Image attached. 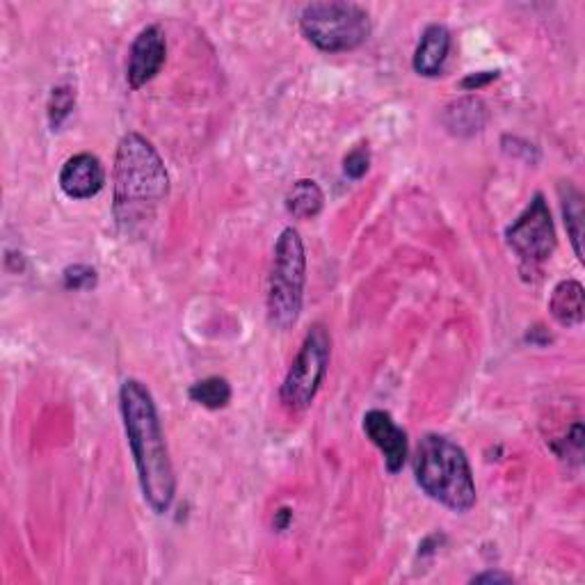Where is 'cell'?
<instances>
[{"mask_svg": "<svg viewBox=\"0 0 585 585\" xmlns=\"http://www.w3.org/2000/svg\"><path fill=\"white\" fill-rule=\"evenodd\" d=\"M119 409L143 497L156 514H165L177 497V476L169 460L158 409L147 385L133 380V377L126 380L119 389Z\"/></svg>", "mask_w": 585, "mask_h": 585, "instance_id": "6da1fadb", "label": "cell"}, {"mask_svg": "<svg viewBox=\"0 0 585 585\" xmlns=\"http://www.w3.org/2000/svg\"><path fill=\"white\" fill-rule=\"evenodd\" d=\"M499 79V72H480V74H469L464 81H462V90L467 92H478L480 87L490 85L492 81Z\"/></svg>", "mask_w": 585, "mask_h": 585, "instance_id": "ffe728a7", "label": "cell"}, {"mask_svg": "<svg viewBox=\"0 0 585 585\" xmlns=\"http://www.w3.org/2000/svg\"><path fill=\"white\" fill-rule=\"evenodd\" d=\"M417 485L437 503L453 512L476 505V480L462 446L443 435H426L415 453Z\"/></svg>", "mask_w": 585, "mask_h": 585, "instance_id": "3957f363", "label": "cell"}, {"mask_svg": "<svg viewBox=\"0 0 585 585\" xmlns=\"http://www.w3.org/2000/svg\"><path fill=\"white\" fill-rule=\"evenodd\" d=\"M103 186H106V167L90 152L66 158L60 169V188L69 199H92Z\"/></svg>", "mask_w": 585, "mask_h": 585, "instance_id": "30bf717a", "label": "cell"}, {"mask_svg": "<svg viewBox=\"0 0 585 585\" xmlns=\"http://www.w3.org/2000/svg\"><path fill=\"white\" fill-rule=\"evenodd\" d=\"M167 60V40L160 25H147L130 44L126 81L130 90H140L154 81Z\"/></svg>", "mask_w": 585, "mask_h": 585, "instance_id": "ba28073f", "label": "cell"}, {"mask_svg": "<svg viewBox=\"0 0 585 585\" xmlns=\"http://www.w3.org/2000/svg\"><path fill=\"white\" fill-rule=\"evenodd\" d=\"M304 284H306V254L304 243L297 229L286 227L272 252V265L268 278V323L278 330H291L300 314L304 302Z\"/></svg>", "mask_w": 585, "mask_h": 585, "instance_id": "277c9868", "label": "cell"}, {"mask_svg": "<svg viewBox=\"0 0 585 585\" xmlns=\"http://www.w3.org/2000/svg\"><path fill=\"white\" fill-rule=\"evenodd\" d=\"M561 192V209H563V218H565V227L572 240V248L574 254L578 257V261H583V250H581V240H583V195L570 184H561L558 188Z\"/></svg>", "mask_w": 585, "mask_h": 585, "instance_id": "9a60e30c", "label": "cell"}, {"mask_svg": "<svg viewBox=\"0 0 585 585\" xmlns=\"http://www.w3.org/2000/svg\"><path fill=\"white\" fill-rule=\"evenodd\" d=\"M332 357V338L325 325L316 323L306 332L300 353L293 359L282 389L280 400L289 411H304L318 396Z\"/></svg>", "mask_w": 585, "mask_h": 585, "instance_id": "8992f818", "label": "cell"}, {"mask_svg": "<svg viewBox=\"0 0 585 585\" xmlns=\"http://www.w3.org/2000/svg\"><path fill=\"white\" fill-rule=\"evenodd\" d=\"M300 30L323 53H348L368 40L370 17L348 0H321L304 6Z\"/></svg>", "mask_w": 585, "mask_h": 585, "instance_id": "5b68a950", "label": "cell"}, {"mask_svg": "<svg viewBox=\"0 0 585 585\" xmlns=\"http://www.w3.org/2000/svg\"><path fill=\"white\" fill-rule=\"evenodd\" d=\"M62 280H64V289H69V291H90L96 286L98 274L94 268L76 263V265H69L64 270Z\"/></svg>", "mask_w": 585, "mask_h": 585, "instance_id": "ac0fdd59", "label": "cell"}, {"mask_svg": "<svg viewBox=\"0 0 585 585\" xmlns=\"http://www.w3.org/2000/svg\"><path fill=\"white\" fill-rule=\"evenodd\" d=\"M74 106H76V92L72 87L69 85L53 87L49 98V122L53 130H58L64 124V119L72 115Z\"/></svg>", "mask_w": 585, "mask_h": 585, "instance_id": "e0dca14e", "label": "cell"}, {"mask_svg": "<svg viewBox=\"0 0 585 585\" xmlns=\"http://www.w3.org/2000/svg\"><path fill=\"white\" fill-rule=\"evenodd\" d=\"M451 53V32L441 23H430L415 51V60H411V66L419 76L435 79L443 72V64L449 60Z\"/></svg>", "mask_w": 585, "mask_h": 585, "instance_id": "8fae6325", "label": "cell"}, {"mask_svg": "<svg viewBox=\"0 0 585 585\" xmlns=\"http://www.w3.org/2000/svg\"><path fill=\"white\" fill-rule=\"evenodd\" d=\"M505 243L524 263L540 265L556 252L558 238L552 211L542 192H537L524 213L505 229Z\"/></svg>", "mask_w": 585, "mask_h": 585, "instance_id": "52a82bcc", "label": "cell"}, {"mask_svg": "<svg viewBox=\"0 0 585 585\" xmlns=\"http://www.w3.org/2000/svg\"><path fill=\"white\" fill-rule=\"evenodd\" d=\"M364 432L373 441V446L380 449L385 456V464L389 473H398L409 453V443H407V432L396 426L389 411L385 409H370L364 415Z\"/></svg>", "mask_w": 585, "mask_h": 585, "instance_id": "9c48e42d", "label": "cell"}, {"mask_svg": "<svg viewBox=\"0 0 585 585\" xmlns=\"http://www.w3.org/2000/svg\"><path fill=\"white\" fill-rule=\"evenodd\" d=\"M368 167H370L368 145H357L355 149L346 154V158H343V171H346V177L353 181H359L362 177H366Z\"/></svg>", "mask_w": 585, "mask_h": 585, "instance_id": "d6986e66", "label": "cell"}, {"mask_svg": "<svg viewBox=\"0 0 585 585\" xmlns=\"http://www.w3.org/2000/svg\"><path fill=\"white\" fill-rule=\"evenodd\" d=\"M549 312L563 327H578L585 318L583 286L576 280H563L549 297Z\"/></svg>", "mask_w": 585, "mask_h": 585, "instance_id": "4fadbf2b", "label": "cell"}, {"mask_svg": "<svg viewBox=\"0 0 585 585\" xmlns=\"http://www.w3.org/2000/svg\"><path fill=\"white\" fill-rule=\"evenodd\" d=\"M293 520V512L289 508H280L278 512H274V520H272V526L278 531H286L289 524Z\"/></svg>", "mask_w": 585, "mask_h": 585, "instance_id": "7402d4cb", "label": "cell"}, {"mask_svg": "<svg viewBox=\"0 0 585 585\" xmlns=\"http://www.w3.org/2000/svg\"><path fill=\"white\" fill-rule=\"evenodd\" d=\"M169 195L167 167L156 147L140 133H126L113 167V216L117 227L133 236L156 220Z\"/></svg>", "mask_w": 585, "mask_h": 585, "instance_id": "7a4b0ae2", "label": "cell"}, {"mask_svg": "<svg viewBox=\"0 0 585 585\" xmlns=\"http://www.w3.org/2000/svg\"><path fill=\"white\" fill-rule=\"evenodd\" d=\"M512 576L503 574V572H485V574H478L471 578V583H510Z\"/></svg>", "mask_w": 585, "mask_h": 585, "instance_id": "44dd1931", "label": "cell"}, {"mask_svg": "<svg viewBox=\"0 0 585 585\" xmlns=\"http://www.w3.org/2000/svg\"><path fill=\"white\" fill-rule=\"evenodd\" d=\"M490 111L480 96H462L446 106L441 122L451 135L471 137L488 126Z\"/></svg>", "mask_w": 585, "mask_h": 585, "instance_id": "7c38bea8", "label": "cell"}, {"mask_svg": "<svg viewBox=\"0 0 585 585\" xmlns=\"http://www.w3.org/2000/svg\"><path fill=\"white\" fill-rule=\"evenodd\" d=\"M323 206H325V195L321 186L312 179L295 181L286 192V211L295 220H314L316 216H321Z\"/></svg>", "mask_w": 585, "mask_h": 585, "instance_id": "5bb4252c", "label": "cell"}, {"mask_svg": "<svg viewBox=\"0 0 585 585\" xmlns=\"http://www.w3.org/2000/svg\"><path fill=\"white\" fill-rule=\"evenodd\" d=\"M190 400L206 407V409H224L231 403V385L220 375L203 377L195 383L188 391Z\"/></svg>", "mask_w": 585, "mask_h": 585, "instance_id": "2e32d148", "label": "cell"}]
</instances>
